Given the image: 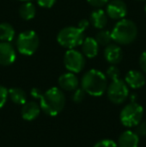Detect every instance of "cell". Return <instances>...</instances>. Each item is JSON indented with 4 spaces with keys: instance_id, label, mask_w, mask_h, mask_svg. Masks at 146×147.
I'll return each instance as SVG.
<instances>
[{
    "instance_id": "obj_1",
    "label": "cell",
    "mask_w": 146,
    "mask_h": 147,
    "mask_svg": "<svg viewBox=\"0 0 146 147\" xmlns=\"http://www.w3.org/2000/svg\"><path fill=\"white\" fill-rule=\"evenodd\" d=\"M65 95L61 89L52 87L43 93L40 99V108L46 115L55 116L65 106Z\"/></svg>"
},
{
    "instance_id": "obj_2",
    "label": "cell",
    "mask_w": 146,
    "mask_h": 147,
    "mask_svg": "<svg viewBox=\"0 0 146 147\" xmlns=\"http://www.w3.org/2000/svg\"><path fill=\"white\" fill-rule=\"evenodd\" d=\"M107 77L103 72L91 69L84 73L81 79V88L91 96H101L107 89Z\"/></svg>"
},
{
    "instance_id": "obj_3",
    "label": "cell",
    "mask_w": 146,
    "mask_h": 147,
    "mask_svg": "<svg viewBox=\"0 0 146 147\" xmlns=\"http://www.w3.org/2000/svg\"><path fill=\"white\" fill-rule=\"evenodd\" d=\"M138 35V28L135 22L130 19L118 20L111 31V37L115 43L119 45H129L135 41Z\"/></svg>"
},
{
    "instance_id": "obj_4",
    "label": "cell",
    "mask_w": 146,
    "mask_h": 147,
    "mask_svg": "<svg viewBox=\"0 0 146 147\" xmlns=\"http://www.w3.org/2000/svg\"><path fill=\"white\" fill-rule=\"evenodd\" d=\"M84 38V31L73 26H66L62 28L56 36L58 44L66 49H73L80 46Z\"/></svg>"
},
{
    "instance_id": "obj_5",
    "label": "cell",
    "mask_w": 146,
    "mask_h": 147,
    "mask_svg": "<svg viewBox=\"0 0 146 147\" xmlns=\"http://www.w3.org/2000/svg\"><path fill=\"white\" fill-rule=\"evenodd\" d=\"M16 48L20 54L31 56L37 51L40 44L39 36L33 30H25L19 33L16 38Z\"/></svg>"
},
{
    "instance_id": "obj_6",
    "label": "cell",
    "mask_w": 146,
    "mask_h": 147,
    "mask_svg": "<svg viewBox=\"0 0 146 147\" xmlns=\"http://www.w3.org/2000/svg\"><path fill=\"white\" fill-rule=\"evenodd\" d=\"M143 116V108L138 103H128L120 112V121L126 127H134L141 122Z\"/></svg>"
},
{
    "instance_id": "obj_7",
    "label": "cell",
    "mask_w": 146,
    "mask_h": 147,
    "mask_svg": "<svg viewBox=\"0 0 146 147\" xmlns=\"http://www.w3.org/2000/svg\"><path fill=\"white\" fill-rule=\"evenodd\" d=\"M107 97L114 104H121L127 99L129 95V89L126 82L121 79L112 80L107 86Z\"/></svg>"
},
{
    "instance_id": "obj_8",
    "label": "cell",
    "mask_w": 146,
    "mask_h": 147,
    "mask_svg": "<svg viewBox=\"0 0 146 147\" xmlns=\"http://www.w3.org/2000/svg\"><path fill=\"white\" fill-rule=\"evenodd\" d=\"M64 66L69 72L79 73L85 67V56L81 51L76 50L75 48L68 49L64 54Z\"/></svg>"
},
{
    "instance_id": "obj_9",
    "label": "cell",
    "mask_w": 146,
    "mask_h": 147,
    "mask_svg": "<svg viewBox=\"0 0 146 147\" xmlns=\"http://www.w3.org/2000/svg\"><path fill=\"white\" fill-rule=\"evenodd\" d=\"M105 12L111 19L120 20L126 17L128 8L123 0H109V2L106 4Z\"/></svg>"
},
{
    "instance_id": "obj_10",
    "label": "cell",
    "mask_w": 146,
    "mask_h": 147,
    "mask_svg": "<svg viewBox=\"0 0 146 147\" xmlns=\"http://www.w3.org/2000/svg\"><path fill=\"white\" fill-rule=\"evenodd\" d=\"M16 60V50L11 42L0 41V65L10 66Z\"/></svg>"
},
{
    "instance_id": "obj_11",
    "label": "cell",
    "mask_w": 146,
    "mask_h": 147,
    "mask_svg": "<svg viewBox=\"0 0 146 147\" xmlns=\"http://www.w3.org/2000/svg\"><path fill=\"white\" fill-rule=\"evenodd\" d=\"M104 58L111 65H117L123 58V52L121 47L117 43H110L106 45L103 51Z\"/></svg>"
},
{
    "instance_id": "obj_12",
    "label": "cell",
    "mask_w": 146,
    "mask_h": 147,
    "mask_svg": "<svg viewBox=\"0 0 146 147\" xmlns=\"http://www.w3.org/2000/svg\"><path fill=\"white\" fill-rule=\"evenodd\" d=\"M58 85L62 90L65 91H74L78 88L79 85V80L77 76L73 72H66L59 76L58 78Z\"/></svg>"
},
{
    "instance_id": "obj_13",
    "label": "cell",
    "mask_w": 146,
    "mask_h": 147,
    "mask_svg": "<svg viewBox=\"0 0 146 147\" xmlns=\"http://www.w3.org/2000/svg\"><path fill=\"white\" fill-rule=\"evenodd\" d=\"M125 82L132 89H139L145 85V76L138 70H130L125 75Z\"/></svg>"
},
{
    "instance_id": "obj_14",
    "label": "cell",
    "mask_w": 146,
    "mask_h": 147,
    "mask_svg": "<svg viewBox=\"0 0 146 147\" xmlns=\"http://www.w3.org/2000/svg\"><path fill=\"white\" fill-rule=\"evenodd\" d=\"M81 46V52L85 57L92 59L97 56L98 51H99V44L95 40L94 37H86L84 38Z\"/></svg>"
},
{
    "instance_id": "obj_15",
    "label": "cell",
    "mask_w": 146,
    "mask_h": 147,
    "mask_svg": "<svg viewBox=\"0 0 146 147\" xmlns=\"http://www.w3.org/2000/svg\"><path fill=\"white\" fill-rule=\"evenodd\" d=\"M40 105L37 104L35 101H29L23 104L21 108V116L24 120L32 121L36 119L38 115L40 114Z\"/></svg>"
},
{
    "instance_id": "obj_16",
    "label": "cell",
    "mask_w": 146,
    "mask_h": 147,
    "mask_svg": "<svg viewBox=\"0 0 146 147\" xmlns=\"http://www.w3.org/2000/svg\"><path fill=\"white\" fill-rule=\"evenodd\" d=\"M107 14L101 8H96L91 12L89 17L90 24L96 29H103L107 24Z\"/></svg>"
},
{
    "instance_id": "obj_17",
    "label": "cell",
    "mask_w": 146,
    "mask_h": 147,
    "mask_svg": "<svg viewBox=\"0 0 146 147\" xmlns=\"http://www.w3.org/2000/svg\"><path fill=\"white\" fill-rule=\"evenodd\" d=\"M139 137L135 132L125 131L119 136L117 146L118 147H138Z\"/></svg>"
},
{
    "instance_id": "obj_18",
    "label": "cell",
    "mask_w": 146,
    "mask_h": 147,
    "mask_svg": "<svg viewBox=\"0 0 146 147\" xmlns=\"http://www.w3.org/2000/svg\"><path fill=\"white\" fill-rule=\"evenodd\" d=\"M18 15L22 20H25V21L33 19L36 15L35 5L30 1L23 2L18 8Z\"/></svg>"
},
{
    "instance_id": "obj_19",
    "label": "cell",
    "mask_w": 146,
    "mask_h": 147,
    "mask_svg": "<svg viewBox=\"0 0 146 147\" xmlns=\"http://www.w3.org/2000/svg\"><path fill=\"white\" fill-rule=\"evenodd\" d=\"M15 38V29L8 22L0 23V41L11 42Z\"/></svg>"
},
{
    "instance_id": "obj_20",
    "label": "cell",
    "mask_w": 146,
    "mask_h": 147,
    "mask_svg": "<svg viewBox=\"0 0 146 147\" xmlns=\"http://www.w3.org/2000/svg\"><path fill=\"white\" fill-rule=\"evenodd\" d=\"M8 96L11 101L17 105H23L26 103V93L22 88L13 87L8 90Z\"/></svg>"
},
{
    "instance_id": "obj_21",
    "label": "cell",
    "mask_w": 146,
    "mask_h": 147,
    "mask_svg": "<svg viewBox=\"0 0 146 147\" xmlns=\"http://www.w3.org/2000/svg\"><path fill=\"white\" fill-rule=\"evenodd\" d=\"M95 40L97 43L101 46H106V45L110 44L112 41V37H111V32L105 29H100L96 33L95 35Z\"/></svg>"
},
{
    "instance_id": "obj_22",
    "label": "cell",
    "mask_w": 146,
    "mask_h": 147,
    "mask_svg": "<svg viewBox=\"0 0 146 147\" xmlns=\"http://www.w3.org/2000/svg\"><path fill=\"white\" fill-rule=\"evenodd\" d=\"M119 75H120V71H119V68L116 65H110L106 70V76L111 80L118 79Z\"/></svg>"
},
{
    "instance_id": "obj_23",
    "label": "cell",
    "mask_w": 146,
    "mask_h": 147,
    "mask_svg": "<svg viewBox=\"0 0 146 147\" xmlns=\"http://www.w3.org/2000/svg\"><path fill=\"white\" fill-rule=\"evenodd\" d=\"M85 95H86V92L83 90V88H76L75 90L73 91V94L71 98H72V100L75 103H80L84 100Z\"/></svg>"
},
{
    "instance_id": "obj_24",
    "label": "cell",
    "mask_w": 146,
    "mask_h": 147,
    "mask_svg": "<svg viewBox=\"0 0 146 147\" xmlns=\"http://www.w3.org/2000/svg\"><path fill=\"white\" fill-rule=\"evenodd\" d=\"M134 132L138 137L146 136V122H139L137 125L134 126Z\"/></svg>"
},
{
    "instance_id": "obj_25",
    "label": "cell",
    "mask_w": 146,
    "mask_h": 147,
    "mask_svg": "<svg viewBox=\"0 0 146 147\" xmlns=\"http://www.w3.org/2000/svg\"><path fill=\"white\" fill-rule=\"evenodd\" d=\"M8 97V89L4 86L0 85V108L5 105Z\"/></svg>"
},
{
    "instance_id": "obj_26",
    "label": "cell",
    "mask_w": 146,
    "mask_h": 147,
    "mask_svg": "<svg viewBox=\"0 0 146 147\" xmlns=\"http://www.w3.org/2000/svg\"><path fill=\"white\" fill-rule=\"evenodd\" d=\"M38 6H40L41 8H44V9H49V8H52L55 5L57 0H36Z\"/></svg>"
},
{
    "instance_id": "obj_27",
    "label": "cell",
    "mask_w": 146,
    "mask_h": 147,
    "mask_svg": "<svg viewBox=\"0 0 146 147\" xmlns=\"http://www.w3.org/2000/svg\"><path fill=\"white\" fill-rule=\"evenodd\" d=\"M93 147H118L117 144L111 139H103L98 141Z\"/></svg>"
},
{
    "instance_id": "obj_28",
    "label": "cell",
    "mask_w": 146,
    "mask_h": 147,
    "mask_svg": "<svg viewBox=\"0 0 146 147\" xmlns=\"http://www.w3.org/2000/svg\"><path fill=\"white\" fill-rule=\"evenodd\" d=\"M88 2L89 5H91L92 7L95 8H101L103 6H105L106 4L109 2V0H86Z\"/></svg>"
},
{
    "instance_id": "obj_29",
    "label": "cell",
    "mask_w": 146,
    "mask_h": 147,
    "mask_svg": "<svg viewBox=\"0 0 146 147\" xmlns=\"http://www.w3.org/2000/svg\"><path fill=\"white\" fill-rule=\"evenodd\" d=\"M89 25H90V21L88 19H86V18H84V19H81L79 22H78L77 27L80 28L82 31H84V32H85V31L88 29Z\"/></svg>"
},
{
    "instance_id": "obj_30",
    "label": "cell",
    "mask_w": 146,
    "mask_h": 147,
    "mask_svg": "<svg viewBox=\"0 0 146 147\" xmlns=\"http://www.w3.org/2000/svg\"><path fill=\"white\" fill-rule=\"evenodd\" d=\"M139 65H140L142 71L146 73V50L143 51L139 57Z\"/></svg>"
},
{
    "instance_id": "obj_31",
    "label": "cell",
    "mask_w": 146,
    "mask_h": 147,
    "mask_svg": "<svg viewBox=\"0 0 146 147\" xmlns=\"http://www.w3.org/2000/svg\"><path fill=\"white\" fill-rule=\"evenodd\" d=\"M43 95V92L39 88H32L31 89V96L35 99H39L40 100L41 97Z\"/></svg>"
},
{
    "instance_id": "obj_32",
    "label": "cell",
    "mask_w": 146,
    "mask_h": 147,
    "mask_svg": "<svg viewBox=\"0 0 146 147\" xmlns=\"http://www.w3.org/2000/svg\"><path fill=\"white\" fill-rule=\"evenodd\" d=\"M17 1H21V2H26V1H31V0H17Z\"/></svg>"
},
{
    "instance_id": "obj_33",
    "label": "cell",
    "mask_w": 146,
    "mask_h": 147,
    "mask_svg": "<svg viewBox=\"0 0 146 147\" xmlns=\"http://www.w3.org/2000/svg\"><path fill=\"white\" fill-rule=\"evenodd\" d=\"M144 11H145V13H146V4H145V6H144Z\"/></svg>"
},
{
    "instance_id": "obj_34",
    "label": "cell",
    "mask_w": 146,
    "mask_h": 147,
    "mask_svg": "<svg viewBox=\"0 0 146 147\" xmlns=\"http://www.w3.org/2000/svg\"><path fill=\"white\" fill-rule=\"evenodd\" d=\"M137 1H146V0H137Z\"/></svg>"
}]
</instances>
